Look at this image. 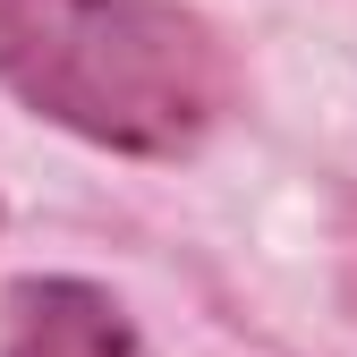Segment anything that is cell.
Wrapping results in <instances>:
<instances>
[{"label":"cell","instance_id":"7a4b0ae2","mask_svg":"<svg viewBox=\"0 0 357 357\" xmlns=\"http://www.w3.org/2000/svg\"><path fill=\"white\" fill-rule=\"evenodd\" d=\"M0 357H153V349L119 315V298L94 281H17Z\"/></svg>","mask_w":357,"mask_h":357},{"label":"cell","instance_id":"6da1fadb","mask_svg":"<svg viewBox=\"0 0 357 357\" xmlns=\"http://www.w3.org/2000/svg\"><path fill=\"white\" fill-rule=\"evenodd\" d=\"M0 85L111 153H188L230 111V52L178 0H0Z\"/></svg>","mask_w":357,"mask_h":357}]
</instances>
